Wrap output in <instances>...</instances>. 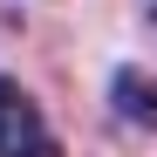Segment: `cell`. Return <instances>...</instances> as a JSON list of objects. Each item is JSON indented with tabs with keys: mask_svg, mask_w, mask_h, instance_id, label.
I'll list each match as a JSON object with an SVG mask.
<instances>
[{
	"mask_svg": "<svg viewBox=\"0 0 157 157\" xmlns=\"http://www.w3.org/2000/svg\"><path fill=\"white\" fill-rule=\"evenodd\" d=\"M0 157H68L55 137H48L34 96L21 89L14 75H0Z\"/></svg>",
	"mask_w": 157,
	"mask_h": 157,
	"instance_id": "6da1fadb",
	"label": "cell"
},
{
	"mask_svg": "<svg viewBox=\"0 0 157 157\" xmlns=\"http://www.w3.org/2000/svg\"><path fill=\"white\" fill-rule=\"evenodd\" d=\"M109 102H116V116L123 123H137V130H157V82L144 68H116V82H109Z\"/></svg>",
	"mask_w": 157,
	"mask_h": 157,
	"instance_id": "7a4b0ae2",
	"label": "cell"
}]
</instances>
